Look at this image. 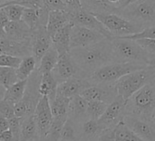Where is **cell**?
<instances>
[{
  "mask_svg": "<svg viewBox=\"0 0 155 141\" xmlns=\"http://www.w3.org/2000/svg\"><path fill=\"white\" fill-rule=\"evenodd\" d=\"M70 54L79 68L88 75L102 66L116 62L111 39L86 47L72 48Z\"/></svg>",
  "mask_w": 155,
  "mask_h": 141,
  "instance_id": "1",
  "label": "cell"
},
{
  "mask_svg": "<svg viewBox=\"0 0 155 141\" xmlns=\"http://www.w3.org/2000/svg\"><path fill=\"white\" fill-rule=\"evenodd\" d=\"M149 65L140 62H114L108 63L95 70L89 74L88 80L92 84H106L118 81L123 76L147 68Z\"/></svg>",
  "mask_w": 155,
  "mask_h": 141,
  "instance_id": "2",
  "label": "cell"
},
{
  "mask_svg": "<svg viewBox=\"0 0 155 141\" xmlns=\"http://www.w3.org/2000/svg\"><path fill=\"white\" fill-rule=\"evenodd\" d=\"M155 82V67L147 68L130 72L114 82L118 95L126 101L140 89L149 83Z\"/></svg>",
  "mask_w": 155,
  "mask_h": 141,
  "instance_id": "3",
  "label": "cell"
},
{
  "mask_svg": "<svg viewBox=\"0 0 155 141\" xmlns=\"http://www.w3.org/2000/svg\"><path fill=\"white\" fill-rule=\"evenodd\" d=\"M116 62H140L148 64L149 62L154 58L152 54L147 53L136 40L114 37L111 39Z\"/></svg>",
  "mask_w": 155,
  "mask_h": 141,
  "instance_id": "4",
  "label": "cell"
},
{
  "mask_svg": "<svg viewBox=\"0 0 155 141\" xmlns=\"http://www.w3.org/2000/svg\"><path fill=\"white\" fill-rule=\"evenodd\" d=\"M155 109V82L149 83L135 92L127 101V114L152 120Z\"/></svg>",
  "mask_w": 155,
  "mask_h": 141,
  "instance_id": "5",
  "label": "cell"
},
{
  "mask_svg": "<svg viewBox=\"0 0 155 141\" xmlns=\"http://www.w3.org/2000/svg\"><path fill=\"white\" fill-rule=\"evenodd\" d=\"M143 29L155 26V0H137L116 11Z\"/></svg>",
  "mask_w": 155,
  "mask_h": 141,
  "instance_id": "6",
  "label": "cell"
},
{
  "mask_svg": "<svg viewBox=\"0 0 155 141\" xmlns=\"http://www.w3.org/2000/svg\"><path fill=\"white\" fill-rule=\"evenodd\" d=\"M104 26L115 36H125L134 34L143 30L137 24L128 20L117 13H93Z\"/></svg>",
  "mask_w": 155,
  "mask_h": 141,
  "instance_id": "7",
  "label": "cell"
},
{
  "mask_svg": "<svg viewBox=\"0 0 155 141\" xmlns=\"http://www.w3.org/2000/svg\"><path fill=\"white\" fill-rule=\"evenodd\" d=\"M126 104L127 101L120 95H117L115 99L108 104L106 111L98 120L103 130L114 128L118 122L124 119L127 114Z\"/></svg>",
  "mask_w": 155,
  "mask_h": 141,
  "instance_id": "8",
  "label": "cell"
},
{
  "mask_svg": "<svg viewBox=\"0 0 155 141\" xmlns=\"http://www.w3.org/2000/svg\"><path fill=\"white\" fill-rule=\"evenodd\" d=\"M108 39L102 33L89 27L73 24L71 28V49L75 47H86Z\"/></svg>",
  "mask_w": 155,
  "mask_h": 141,
  "instance_id": "9",
  "label": "cell"
},
{
  "mask_svg": "<svg viewBox=\"0 0 155 141\" xmlns=\"http://www.w3.org/2000/svg\"><path fill=\"white\" fill-rule=\"evenodd\" d=\"M69 12L70 21L73 24H78L96 30L104 34L108 39H113L115 37L92 12L84 9V7Z\"/></svg>",
  "mask_w": 155,
  "mask_h": 141,
  "instance_id": "10",
  "label": "cell"
},
{
  "mask_svg": "<svg viewBox=\"0 0 155 141\" xmlns=\"http://www.w3.org/2000/svg\"><path fill=\"white\" fill-rule=\"evenodd\" d=\"M34 114L37 121L40 139H45L54 120L50 100L47 96H42L40 98Z\"/></svg>",
  "mask_w": 155,
  "mask_h": 141,
  "instance_id": "11",
  "label": "cell"
},
{
  "mask_svg": "<svg viewBox=\"0 0 155 141\" xmlns=\"http://www.w3.org/2000/svg\"><path fill=\"white\" fill-rule=\"evenodd\" d=\"M96 140L105 141H143L137 136L123 120L114 128L104 130Z\"/></svg>",
  "mask_w": 155,
  "mask_h": 141,
  "instance_id": "12",
  "label": "cell"
},
{
  "mask_svg": "<svg viewBox=\"0 0 155 141\" xmlns=\"http://www.w3.org/2000/svg\"><path fill=\"white\" fill-rule=\"evenodd\" d=\"M124 120L129 128L143 141L155 140V124L152 120L132 114H126Z\"/></svg>",
  "mask_w": 155,
  "mask_h": 141,
  "instance_id": "13",
  "label": "cell"
},
{
  "mask_svg": "<svg viewBox=\"0 0 155 141\" xmlns=\"http://www.w3.org/2000/svg\"><path fill=\"white\" fill-rule=\"evenodd\" d=\"M79 72L83 71L79 68V66L77 65L70 53L59 56V60L55 67L52 71L58 83H61L72 77L76 76V74Z\"/></svg>",
  "mask_w": 155,
  "mask_h": 141,
  "instance_id": "14",
  "label": "cell"
},
{
  "mask_svg": "<svg viewBox=\"0 0 155 141\" xmlns=\"http://www.w3.org/2000/svg\"><path fill=\"white\" fill-rule=\"evenodd\" d=\"M52 45L53 40L45 25H40L34 30L32 39V52L38 63L44 54L49 50Z\"/></svg>",
  "mask_w": 155,
  "mask_h": 141,
  "instance_id": "15",
  "label": "cell"
},
{
  "mask_svg": "<svg viewBox=\"0 0 155 141\" xmlns=\"http://www.w3.org/2000/svg\"><path fill=\"white\" fill-rule=\"evenodd\" d=\"M0 53H6L24 58L28 55H33L32 44L12 40L5 35L4 31L1 30Z\"/></svg>",
  "mask_w": 155,
  "mask_h": 141,
  "instance_id": "16",
  "label": "cell"
},
{
  "mask_svg": "<svg viewBox=\"0 0 155 141\" xmlns=\"http://www.w3.org/2000/svg\"><path fill=\"white\" fill-rule=\"evenodd\" d=\"M5 35L15 41L32 44L34 31L23 21H11L5 28L1 29Z\"/></svg>",
  "mask_w": 155,
  "mask_h": 141,
  "instance_id": "17",
  "label": "cell"
},
{
  "mask_svg": "<svg viewBox=\"0 0 155 141\" xmlns=\"http://www.w3.org/2000/svg\"><path fill=\"white\" fill-rule=\"evenodd\" d=\"M100 85L99 84H91L90 86L85 88L81 92V95L84 98H85L88 101H103L109 104L118 95L116 89H115V85L114 88L111 86L106 87L105 85H103V86H100Z\"/></svg>",
  "mask_w": 155,
  "mask_h": 141,
  "instance_id": "18",
  "label": "cell"
},
{
  "mask_svg": "<svg viewBox=\"0 0 155 141\" xmlns=\"http://www.w3.org/2000/svg\"><path fill=\"white\" fill-rule=\"evenodd\" d=\"M91 84L92 83L87 77L74 76L59 83L56 94L66 98H72L77 94H81V92Z\"/></svg>",
  "mask_w": 155,
  "mask_h": 141,
  "instance_id": "19",
  "label": "cell"
},
{
  "mask_svg": "<svg viewBox=\"0 0 155 141\" xmlns=\"http://www.w3.org/2000/svg\"><path fill=\"white\" fill-rule=\"evenodd\" d=\"M49 10L45 6L40 8H30L25 7L22 20L34 31L40 25H45L48 22Z\"/></svg>",
  "mask_w": 155,
  "mask_h": 141,
  "instance_id": "20",
  "label": "cell"
},
{
  "mask_svg": "<svg viewBox=\"0 0 155 141\" xmlns=\"http://www.w3.org/2000/svg\"><path fill=\"white\" fill-rule=\"evenodd\" d=\"M73 24L69 23L61 29H59L55 34L52 37L53 45L59 53V56L70 53L71 50V28Z\"/></svg>",
  "mask_w": 155,
  "mask_h": 141,
  "instance_id": "21",
  "label": "cell"
},
{
  "mask_svg": "<svg viewBox=\"0 0 155 141\" xmlns=\"http://www.w3.org/2000/svg\"><path fill=\"white\" fill-rule=\"evenodd\" d=\"M69 23L71 21L70 12L68 10H53L49 12L46 28L51 37H53L59 29Z\"/></svg>",
  "mask_w": 155,
  "mask_h": 141,
  "instance_id": "22",
  "label": "cell"
},
{
  "mask_svg": "<svg viewBox=\"0 0 155 141\" xmlns=\"http://www.w3.org/2000/svg\"><path fill=\"white\" fill-rule=\"evenodd\" d=\"M58 84L52 72L41 74V79L38 83V91L41 96H47L50 101H52L56 97Z\"/></svg>",
  "mask_w": 155,
  "mask_h": 141,
  "instance_id": "23",
  "label": "cell"
},
{
  "mask_svg": "<svg viewBox=\"0 0 155 141\" xmlns=\"http://www.w3.org/2000/svg\"><path fill=\"white\" fill-rule=\"evenodd\" d=\"M40 139V133L35 114L24 118L21 126L20 140L31 141Z\"/></svg>",
  "mask_w": 155,
  "mask_h": 141,
  "instance_id": "24",
  "label": "cell"
},
{
  "mask_svg": "<svg viewBox=\"0 0 155 141\" xmlns=\"http://www.w3.org/2000/svg\"><path fill=\"white\" fill-rule=\"evenodd\" d=\"M88 101L81 94H77L71 98L69 103V118L71 120H80L87 116Z\"/></svg>",
  "mask_w": 155,
  "mask_h": 141,
  "instance_id": "25",
  "label": "cell"
},
{
  "mask_svg": "<svg viewBox=\"0 0 155 141\" xmlns=\"http://www.w3.org/2000/svg\"><path fill=\"white\" fill-rule=\"evenodd\" d=\"M58 60H59V53L54 48V46L52 45L40 60L39 67L37 71L40 72V74L51 72L55 67Z\"/></svg>",
  "mask_w": 155,
  "mask_h": 141,
  "instance_id": "26",
  "label": "cell"
},
{
  "mask_svg": "<svg viewBox=\"0 0 155 141\" xmlns=\"http://www.w3.org/2000/svg\"><path fill=\"white\" fill-rule=\"evenodd\" d=\"M28 80H19L17 82H15V84H13L11 87H9L8 89L5 90V95L2 99L7 100L13 103H17L18 101H20L25 93V90L27 87V83H28Z\"/></svg>",
  "mask_w": 155,
  "mask_h": 141,
  "instance_id": "27",
  "label": "cell"
},
{
  "mask_svg": "<svg viewBox=\"0 0 155 141\" xmlns=\"http://www.w3.org/2000/svg\"><path fill=\"white\" fill-rule=\"evenodd\" d=\"M37 60L34 55H28L23 58L19 67L16 69L17 76L19 80H27L35 72Z\"/></svg>",
  "mask_w": 155,
  "mask_h": 141,
  "instance_id": "28",
  "label": "cell"
},
{
  "mask_svg": "<svg viewBox=\"0 0 155 141\" xmlns=\"http://www.w3.org/2000/svg\"><path fill=\"white\" fill-rule=\"evenodd\" d=\"M103 130L98 120L89 119L82 125V132L86 139H97L95 137L98 138Z\"/></svg>",
  "mask_w": 155,
  "mask_h": 141,
  "instance_id": "29",
  "label": "cell"
},
{
  "mask_svg": "<svg viewBox=\"0 0 155 141\" xmlns=\"http://www.w3.org/2000/svg\"><path fill=\"white\" fill-rule=\"evenodd\" d=\"M68 118H69L68 114L59 116V117H54L52 125L50 127L49 132H48L45 139H48V140H60L62 130H63L64 125L65 124L66 120H68Z\"/></svg>",
  "mask_w": 155,
  "mask_h": 141,
  "instance_id": "30",
  "label": "cell"
},
{
  "mask_svg": "<svg viewBox=\"0 0 155 141\" xmlns=\"http://www.w3.org/2000/svg\"><path fill=\"white\" fill-rule=\"evenodd\" d=\"M71 98H66L61 95L56 94V97L54 101H50L52 112L54 117H59L63 115H69V103Z\"/></svg>",
  "mask_w": 155,
  "mask_h": 141,
  "instance_id": "31",
  "label": "cell"
},
{
  "mask_svg": "<svg viewBox=\"0 0 155 141\" xmlns=\"http://www.w3.org/2000/svg\"><path fill=\"white\" fill-rule=\"evenodd\" d=\"M19 81L16 69L11 67H0V85L5 90Z\"/></svg>",
  "mask_w": 155,
  "mask_h": 141,
  "instance_id": "32",
  "label": "cell"
},
{
  "mask_svg": "<svg viewBox=\"0 0 155 141\" xmlns=\"http://www.w3.org/2000/svg\"><path fill=\"white\" fill-rule=\"evenodd\" d=\"M108 103L103 101H88L87 117L89 119L99 120L104 113Z\"/></svg>",
  "mask_w": 155,
  "mask_h": 141,
  "instance_id": "33",
  "label": "cell"
},
{
  "mask_svg": "<svg viewBox=\"0 0 155 141\" xmlns=\"http://www.w3.org/2000/svg\"><path fill=\"white\" fill-rule=\"evenodd\" d=\"M5 11L6 12L10 21H19L22 20V16L24 14V11L25 9V6L20 5L18 4H8L3 6Z\"/></svg>",
  "mask_w": 155,
  "mask_h": 141,
  "instance_id": "34",
  "label": "cell"
},
{
  "mask_svg": "<svg viewBox=\"0 0 155 141\" xmlns=\"http://www.w3.org/2000/svg\"><path fill=\"white\" fill-rule=\"evenodd\" d=\"M76 139H77V130H76L74 122L73 120L68 118V120H66L62 130L60 140L71 141L76 140Z\"/></svg>",
  "mask_w": 155,
  "mask_h": 141,
  "instance_id": "35",
  "label": "cell"
},
{
  "mask_svg": "<svg viewBox=\"0 0 155 141\" xmlns=\"http://www.w3.org/2000/svg\"><path fill=\"white\" fill-rule=\"evenodd\" d=\"M23 58L19 56H15L6 53H1L0 55V66L11 67L17 69L22 62Z\"/></svg>",
  "mask_w": 155,
  "mask_h": 141,
  "instance_id": "36",
  "label": "cell"
},
{
  "mask_svg": "<svg viewBox=\"0 0 155 141\" xmlns=\"http://www.w3.org/2000/svg\"><path fill=\"white\" fill-rule=\"evenodd\" d=\"M15 103L5 100L1 99L0 101V116L5 117L6 119H10L15 116Z\"/></svg>",
  "mask_w": 155,
  "mask_h": 141,
  "instance_id": "37",
  "label": "cell"
},
{
  "mask_svg": "<svg viewBox=\"0 0 155 141\" xmlns=\"http://www.w3.org/2000/svg\"><path fill=\"white\" fill-rule=\"evenodd\" d=\"M24 118H20L17 116H15L13 118L8 119L9 121V129L12 130L14 134L15 140H20V136H21V126H22V121Z\"/></svg>",
  "mask_w": 155,
  "mask_h": 141,
  "instance_id": "38",
  "label": "cell"
},
{
  "mask_svg": "<svg viewBox=\"0 0 155 141\" xmlns=\"http://www.w3.org/2000/svg\"><path fill=\"white\" fill-rule=\"evenodd\" d=\"M120 37L129 38V39H133V40H137V39H141V38L155 39V26L144 28L141 32L136 33L134 34H130V35H125V36H120Z\"/></svg>",
  "mask_w": 155,
  "mask_h": 141,
  "instance_id": "39",
  "label": "cell"
},
{
  "mask_svg": "<svg viewBox=\"0 0 155 141\" xmlns=\"http://www.w3.org/2000/svg\"><path fill=\"white\" fill-rule=\"evenodd\" d=\"M8 4H18L25 7H30V8H40L44 6L42 0H14V1L6 2L1 5V6L8 5Z\"/></svg>",
  "mask_w": 155,
  "mask_h": 141,
  "instance_id": "40",
  "label": "cell"
},
{
  "mask_svg": "<svg viewBox=\"0 0 155 141\" xmlns=\"http://www.w3.org/2000/svg\"><path fill=\"white\" fill-rule=\"evenodd\" d=\"M44 6L49 11L67 10V6L63 0H42Z\"/></svg>",
  "mask_w": 155,
  "mask_h": 141,
  "instance_id": "41",
  "label": "cell"
},
{
  "mask_svg": "<svg viewBox=\"0 0 155 141\" xmlns=\"http://www.w3.org/2000/svg\"><path fill=\"white\" fill-rule=\"evenodd\" d=\"M136 42L150 54L155 57V39L151 38H141L137 39Z\"/></svg>",
  "mask_w": 155,
  "mask_h": 141,
  "instance_id": "42",
  "label": "cell"
},
{
  "mask_svg": "<svg viewBox=\"0 0 155 141\" xmlns=\"http://www.w3.org/2000/svg\"><path fill=\"white\" fill-rule=\"evenodd\" d=\"M63 1L66 5L68 11L76 10V9H79V8L83 7L81 0H63Z\"/></svg>",
  "mask_w": 155,
  "mask_h": 141,
  "instance_id": "43",
  "label": "cell"
},
{
  "mask_svg": "<svg viewBox=\"0 0 155 141\" xmlns=\"http://www.w3.org/2000/svg\"><path fill=\"white\" fill-rule=\"evenodd\" d=\"M10 19L6 14V12L5 11V9L3 7H0V23H1V29L5 28L9 23H10Z\"/></svg>",
  "mask_w": 155,
  "mask_h": 141,
  "instance_id": "44",
  "label": "cell"
},
{
  "mask_svg": "<svg viewBox=\"0 0 155 141\" xmlns=\"http://www.w3.org/2000/svg\"><path fill=\"white\" fill-rule=\"evenodd\" d=\"M15 140L14 134L12 130L9 129L3 132H0V141H13Z\"/></svg>",
  "mask_w": 155,
  "mask_h": 141,
  "instance_id": "45",
  "label": "cell"
},
{
  "mask_svg": "<svg viewBox=\"0 0 155 141\" xmlns=\"http://www.w3.org/2000/svg\"><path fill=\"white\" fill-rule=\"evenodd\" d=\"M9 130V121L8 119L0 116V132Z\"/></svg>",
  "mask_w": 155,
  "mask_h": 141,
  "instance_id": "46",
  "label": "cell"
},
{
  "mask_svg": "<svg viewBox=\"0 0 155 141\" xmlns=\"http://www.w3.org/2000/svg\"><path fill=\"white\" fill-rule=\"evenodd\" d=\"M148 65L151 66V67H155V57L154 58H153V59L149 62Z\"/></svg>",
  "mask_w": 155,
  "mask_h": 141,
  "instance_id": "47",
  "label": "cell"
},
{
  "mask_svg": "<svg viewBox=\"0 0 155 141\" xmlns=\"http://www.w3.org/2000/svg\"><path fill=\"white\" fill-rule=\"evenodd\" d=\"M135 1H137V0H127V1H126V3H125V5H124L123 7H124V6L128 5L129 4H131V3H133V2H135Z\"/></svg>",
  "mask_w": 155,
  "mask_h": 141,
  "instance_id": "48",
  "label": "cell"
},
{
  "mask_svg": "<svg viewBox=\"0 0 155 141\" xmlns=\"http://www.w3.org/2000/svg\"><path fill=\"white\" fill-rule=\"evenodd\" d=\"M152 121L155 124V109L154 111H153V114H152Z\"/></svg>",
  "mask_w": 155,
  "mask_h": 141,
  "instance_id": "49",
  "label": "cell"
},
{
  "mask_svg": "<svg viewBox=\"0 0 155 141\" xmlns=\"http://www.w3.org/2000/svg\"><path fill=\"white\" fill-rule=\"evenodd\" d=\"M6 1H7V0H0V2H1V5L5 4V3Z\"/></svg>",
  "mask_w": 155,
  "mask_h": 141,
  "instance_id": "50",
  "label": "cell"
},
{
  "mask_svg": "<svg viewBox=\"0 0 155 141\" xmlns=\"http://www.w3.org/2000/svg\"><path fill=\"white\" fill-rule=\"evenodd\" d=\"M10 1H14V0H7L6 2H10ZM6 2H5V3H6Z\"/></svg>",
  "mask_w": 155,
  "mask_h": 141,
  "instance_id": "51",
  "label": "cell"
}]
</instances>
